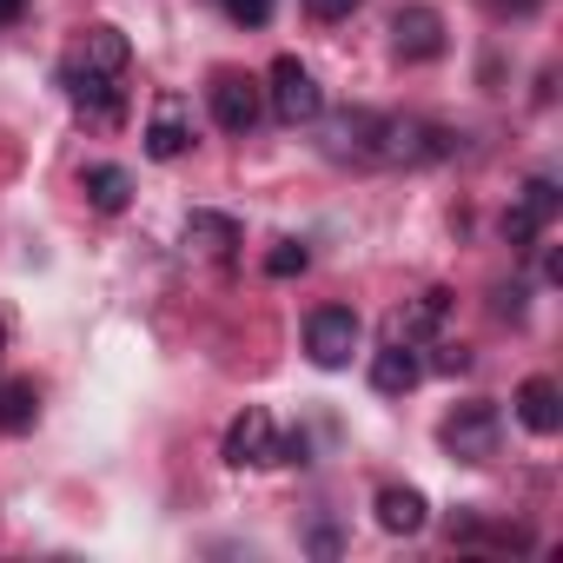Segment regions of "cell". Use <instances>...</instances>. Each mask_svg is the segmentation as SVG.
<instances>
[{
  "mask_svg": "<svg viewBox=\"0 0 563 563\" xmlns=\"http://www.w3.org/2000/svg\"><path fill=\"white\" fill-rule=\"evenodd\" d=\"M258 113H265L258 80H245V74H212V120H219L225 133H252Z\"/></svg>",
  "mask_w": 563,
  "mask_h": 563,
  "instance_id": "cell-6",
  "label": "cell"
},
{
  "mask_svg": "<svg viewBox=\"0 0 563 563\" xmlns=\"http://www.w3.org/2000/svg\"><path fill=\"white\" fill-rule=\"evenodd\" d=\"M378 523H385L391 537H418V530L431 523L424 490H411V484H385V490H378Z\"/></svg>",
  "mask_w": 563,
  "mask_h": 563,
  "instance_id": "cell-11",
  "label": "cell"
},
{
  "mask_svg": "<svg viewBox=\"0 0 563 563\" xmlns=\"http://www.w3.org/2000/svg\"><path fill=\"white\" fill-rule=\"evenodd\" d=\"M517 418H523V431L556 438L563 431V391H556V378H523L517 385Z\"/></svg>",
  "mask_w": 563,
  "mask_h": 563,
  "instance_id": "cell-10",
  "label": "cell"
},
{
  "mask_svg": "<svg viewBox=\"0 0 563 563\" xmlns=\"http://www.w3.org/2000/svg\"><path fill=\"white\" fill-rule=\"evenodd\" d=\"M306 265H312V252H306L299 239H278V245L265 252V272H272V278H292V272H306Z\"/></svg>",
  "mask_w": 563,
  "mask_h": 563,
  "instance_id": "cell-17",
  "label": "cell"
},
{
  "mask_svg": "<svg viewBox=\"0 0 563 563\" xmlns=\"http://www.w3.org/2000/svg\"><path fill=\"white\" fill-rule=\"evenodd\" d=\"M60 87H67V100H74L87 120H100V126H107V120H120V87H113L107 74H87V67H74V60H67V67H60Z\"/></svg>",
  "mask_w": 563,
  "mask_h": 563,
  "instance_id": "cell-8",
  "label": "cell"
},
{
  "mask_svg": "<svg viewBox=\"0 0 563 563\" xmlns=\"http://www.w3.org/2000/svg\"><path fill=\"white\" fill-rule=\"evenodd\" d=\"M438 372H471V352H464V345H444V352H438Z\"/></svg>",
  "mask_w": 563,
  "mask_h": 563,
  "instance_id": "cell-20",
  "label": "cell"
},
{
  "mask_svg": "<svg viewBox=\"0 0 563 563\" xmlns=\"http://www.w3.org/2000/svg\"><path fill=\"white\" fill-rule=\"evenodd\" d=\"M444 312H451V292H418L405 312H391V319H385V345H418L424 332H438V325H444Z\"/></svg>",
  "mask_w": 563,
  "mask_h": 563,
  "instance_id": "cell-9",
  "label": "cell"
},
{
  "mask_svg": "<svg viewBox=\"0 0 563 563\" xmlns=\"http://www.w3.org/2000/svg\"><path fill=\"white\" fill-rule=\"evenodd\" d=\"M391 47H398V60H438L444 54V14L438 8H398L391 14Z\"/></svg>",
  "mask_w": 563,
  "mask_h": 563,
  "instance_id": "cell-5",
  "label": "cell"
},
{
  "mask_svg": "<svg viewBox=\"0 0 563 563\" xmlns=\"http://www.w3.org/2000/svg\"><path fill=\"white\" fill-rule=\"evenodd\" d=\"M225 8V21H239V27H265L272 21V0H219Z\"/></svg>",
  "mask_w": 563,
  "mask_h": 563,
  "instance_id": "cell-18",
  "label": "cell"
},
{
  "mask_svg": "<svg viewBox=\"0 0 563 563\" xmlns=\"http://www.w3.org/2000/svg\"><path fill=\"white\" fill-rule=\"evenodd\" d=\"M0 352H8V325H0Z\"/></svg>",
  "mask_w": 563,
  "mask_h": 563,
  "instance_id": "cell-23",
  "label": "cell"
},
{
  "mask_svg": "<svg viewBox=\"0 0 563 563\" xmlns=\"http://www.w3.org/2000/svg\"><path fill=\"white\" fill-rule=\"evenodd\" d=\"M225 464L232 471H258V464H286L278 457V431H272V418L258 411V405H245L232 424H225Z\"/></svg>",
  "mask_w": 563,
  "mask_h": 563,
  "instance_id": "cell-4",
  "label": "cell"
},
{
  "mask_svg": "<svg viewBox=\"0 0 563 563\" xmlns=\"http://www.w3.org/2000/svg\"><path fill=\"white\" fill-rule=\"evenodd\" d=\"M497 438H504V418H497V405H484V398L457 405V411L438 424V444H444L457 464H490V457H497Z\"/></svg>",
  "mask_w": 563,
  "mask_h": 563,
  "instance_id": "cell-1",
  "label": "cell"
},
{
  "mask_svg": "<svg viewBox=\"0 0 563 563\" xmlns=\"http://www.w3.org/2000/svg\"><path fill=\"white\" fill-rule=\"evenodd\" d=\"M418 378H424V358H418V345H385V352L372 358V385H378L385 398H405Z\"/></svg>",
  "mask_w": 563,
  "mask_h": 563,
  "instance_id": "cell-13",
  "label": "cell"
},
{
  "mask_svg": "<svg viewBox=\"0 0 563 563\" xmlns=\"http://www.w3.org/2000/svg\"><path fill=\"white\" fill-rule=\"evenodd\" d=\"M87 199H93V212H126L133 206V173L126 166H87Z\"/></svg>",
  "mask_w": 563,
  "mask_h": 563,
  "instance_id": "cell-15",
  "label": "cell"
},
{
  "mask_svg": "<svg viewBox=\"0 0 563 563\" xmlns=\"http://www.w3.org/2000/svg\"><path fill=\"white\" fill-rule=\"evenodd\" d=\"M192 146V107L186 93H159L153 100V126H146V153L153 159H179Z\"/></svg>",
  "mask_w": 563,
  "mask_h": 563,
  "instance_id": "cell-7",
  "label": "cell"
},
{
  "mask_svg": "<svg viewBox=\"0 0 563 563\" xmlns=\"http://www.w3.org/2000/svg\"><path fill=\"white\" fill-rule=\"evenodd\" d=\"M126 60H133V47H126V34H120V27H87V41H80V54H74V67L107 74V80H120V74H126Z\"/></svg>",
  "mask_w": 563,
  "mask_h": 563,
  "instance_id": "cell-12",
  "label": "cell"
},
{
  "mask_svg": "<svg viewBox=\"0 0 563 563\" xmlns=\"http://www.w3.org/2000/svg\"><path fill=\"white\" fill-rule=\"evenodd\" d=\"M34 418H41V391H34V378H21V385L0 391V424H8V431H27Z\"/></svg>",
  "mask_w": 563,
  "mask_h": 563,
  "instance_id": "cell-16",
  "label": "cell"
},
{
  "mask_svg": "<svg viewBox=\"0 0 563 563\" xmlns=\"http://www.w3.org/2000/svg\"><path fill=\"white\" fill-rule=\"evenodd\" d=\"M358 339H365V325H358V312H352V306H319V312H312V325H306V352H312V365H325V372L352 365Z\"/></svg>",
  "mask_w": 563,
  "mask_h": 563,
  "instance_id": "cell-3",
  "label": "cell"
},
{
  "mask_svg": "<svg viewBox=\"0 0 563 563\" xmlns=\"http://www.w3.org/2000/svg\"><path fill=\"white\" fill-rule=\"evenodd\" d=\"M186 245H199V252H212V258H225L232 245H239V219L232 212H186Z\"/></svg>",
  "mask_w": 563,
  "mask_h": 563,
  "instance_id": "cell-14",
  "label": "cell"
},
{
  "mask_svg": "<svg viewBox=\"0 0 563 563\" xmlns=\"http://www.w3.org/2000/svg\"><path fill=\"white\" fill-rule=\"evenodd\" d=\"M27 14V0H0V27H8V21H21Z\"/></svg>",
  "mask_w": 563,
  "mask_h": 563,
  "instance_id": "cell-22",
  "label": "cell"
},
{
  "mask_svg": "<svg viewBox=\"0 0 563 563\" xmlns=\"http://www.w3.org/2000/svg\"><path fill=\"white\" fill-rule=\"evenodd\" d=\"M490 8H504V14H537L543 0H490Z\"/></svg>",
  "mask_w": 563,
  "mask_h": 563,
  "instance_id": "cell-21",
  "label": "cell"
},
{
  "mask_svg": "<svg viewBox=\"0 0 563 563\" xmlns=\"http://www.w3.org/2000/svg\"><path fill=\"white\" fill-rule=\"evenodd\" d=\"M358 8H365V0H306V14H312V21H352Z\"/></svg>",
  "mask_w": 563,
  "mask_h": 563,
  "instance_id": "cell-19",
  "label": "cell"
},
{
  "mask_svg": "<svg viewBox=\"0 0 563 563\" xmlns=\"http://www.w3.org/2000/svg\"><path fill=\"white\" fill-rule=\"evenodd\" d=\"M272 113L286 120V126H312L319 113H325V87L312 80V67L306 60H272Z\"/></svg>",
  "mask_w": 563,
  "mask_h": 563,
  "instance_id": "cell-2",
  "label": "cell"
}]
</instances>
